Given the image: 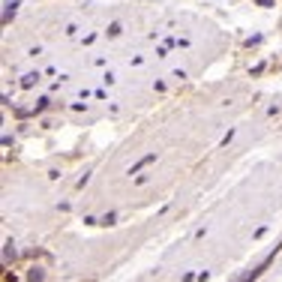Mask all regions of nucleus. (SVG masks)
Here are the masks:
<instances>
[{
    "instance_id": "1",
    "label": "nucleus",
    "mask_w": 282,
    "mask_h": 282,
    "mask_svg": "<svg viewBox=\"0 0 282 282\" xmlns=\"http://www.w3.org/2000/svg\"><path fill=\"white\" fill-rule=\"evenodd\" d=\"M3 6H6V9H3V24H9V18H12L15 9H18V0H6Z\"/></svg>"
},
{
    "instance_id": "2",
    "label": "nucleus",
    "mask_w": 282,
    "mask_h": 282,
    "mask_svg": "<svg viewBox=\"0 0 282 282\" xmlns=\"http://www.w3.org/2000/svg\"><path fill=\"white\" fill-rule=\"evenodd\" d=\"M153 159H156V153H147V156H144V159H141V162H138V165H132V168H129V174H135V171H138V168H144V165H150V162H153Z\"/></svg>"
},
{
    "instance_id": "3",
    "label": "nucleus",
    "mask_w": 282,
    "mask_h": 282,
    "mask_svg": "<svg viewBox=\"0 0 282 282\" xmlns=\"http://www.w3.org/2000/svg\"><path fill=\"white\" fill-rule=\"evenodd\" d=\"M36 81H39V75H36V72H27V75L21 78V87H33Z\"/></svg>"
},
{
    "instance_id": "4",
    "label": "nucleus",
    "mask_w": 282,
    "mask_h": 282,
    "mask_svg": "<svg viewBox=\"0 0 282 282\" xmlns=\"http://www.w3.org/2000/svg\"><path fill=\"white\" fill-rule=\"evenodd\" d=\"M258 6H270V0H258Z\"/></svg>"
}]
</instances>
